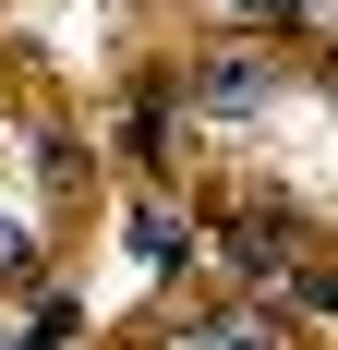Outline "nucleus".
Masks as SVG:
<instances>
[{"label": "nucleus", "mask_w": 338, "mask_h": 350, "mask_svg": "<svg viewBox=\"0 0 338 350\" xmlns=\"http://www.w3.org/2000/svg\"><path fill=\"white\" fill-rule=\"evenodd\" d=\"M181 97H194L205 121H254V109H278V61H266V49H205Z\"/></svg>", "instance_id": "obj_1"}, {"label": "nucleus", "mask_w": 338, "mask_h": 350, "mask_svg": "<svg viewBox=\"0 0 338 350\" xmlns=\"http://www.w3.org/2000/svg\"><path fill=\"white\" fill-rule=\"evenodd\" d=\"M230 12H254V25H302V0H230Z\"/></svg>", "instance_id": "obj_6"}, {"label": "nucleus", "mask_w": 338, "mask_h": 350, "mask_svg": "<svg viewBox=\"0 0 338 350\" xmlns=\"http://www.w3.org/2000/svg\"><path fill=\"white\" fill-rule=\"evenodd\" d=\"M290 302H302V314H326V326H338V266H290Z\"/></svg>", "instance_id": "obj_5"}, {"label": "nucleus", "mask_w": 338, "mask_h": 350, "mask_svg": "<svg viewBox=\"0 0 338 350\" xmlns=\"http://www.w3.org/2000/svg\"><path fill=\"white\" fill-rule=\"evenodd\" d=\"M290 266H302V230H290V217H218V278H290Z\"/></svg>", "instance_id": "obj_2"}, {"label": "nucleus", "mask_w": 338, "mask_h": 350, "mask_svg": "<svg viewBox=\"0 0 338 350\" xmlns=\"http://www.w3.org/2000/svg\"><path fill=\"white\" fill-rule=\"evenodd\" d=\"M133 254H145V266H181V254H194V230H181L169 206H133Z\"/></svg>", "instance_id": "obj_3"}, {"label": "nucleus", "mask_w": 338, "mask_h": 350, "mask_svg": "<svg viewBox=\"0 0 338 350\" xmlns=\"http://www.w3.org/2000/svg\"><path fill=\"white\" fill-rule=\"evenodd\" d=\"M326 97H338V61H326Z\"/></svg>", "instance_id": "obj_7"}, {"label": "nucleus", "mask_w": 338, "mask_h": 350, "mask_svg": "<svg viewBox=\"0 0 338 350\" xmlns=\"http://www.w3.org/2000/svg\"><path fill=\"white\" fill-rule=\"evenodd\" d=\"M36 266H49V254H36V230H12V217H0V290H36Z\"/></svg>", "instance_id": "obj_4"}]
</instances>
